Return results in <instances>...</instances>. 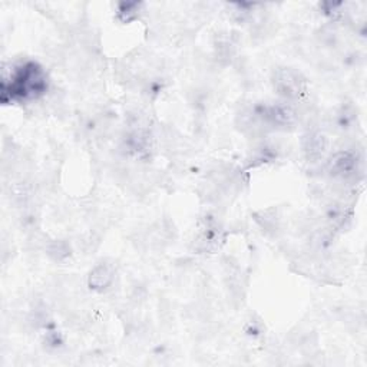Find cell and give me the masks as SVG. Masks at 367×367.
Here are the masks:
<instances>
[{
	"instance_id": "obj_1",
	"label": "cell",
	"mask_w": 367,
	"mask_h": 367,
	"mask_svg": "<svg viewBox=\"0 0 367 367\" xmlns=\"http://www.w3.org/2000/svg\"><path fill=\"white\" fill-rule=\"evenodd\" d=\"M274 88L277 92L287 98L296 99L305 92V79L301 75L293 69H278L274 74Z\"/></svg>"
},
{
	"instance_id": "obj_2",
	"label": "cell",
	"mask_w": 367,
	"mask_h": 367,
	"mask_svg": "<svg viewBox=\"0 0 367 367\" xmlns=\"http://www.w3.org/2000/svg\"><path fill=\"white\" fill-rule=\"evenodd\" d=\"M330 172L333 177H340L343 180H350L359 172V158L350 151H343L336 154L330 161Z\"/></svg>"
},
{
	"instance_id": "obj_3",
	"label": "cell",
	"mask_w": 367,
	"mask_h": 367,
	"mask_svg": "<svg viewBox=\"0 0 367 367\" xmlns=\"http://www.w3.org/2000/svg\"><path fill=\"white\" fill-rule=\"evenodd\" d=\"M327 138L321 133H310L305 137L303 151L305 155L310 162H318L325 157L327 151Z\"/></svg>"
},
{
	"instance_id": "obj_4",
	"label": "cell",
	"mask_w": 367,
	"mask_h": 367,
	"mask_svg": "<svg viewBox=\"0 0 367 367\" xmlns=\"http://www.w3.org/2000/svg\"><path fill=\"white\" fill-rule=\"evenodd\" d=\"M266 119L275 126H290L296 122L297 112L286 103L273 105L266 112Z\"/></svg>"
},
{
	"instance_id": "obj_5",
	"label": "cell",
	"mask_w": 367,
	"mask_h": 367,
	"mask_svg": "<svg viewBox=\"0 0 367 367\" xmlns=\"http://www.w3.org/2000/svg\"><path fill=\"white\" fill-rule=\"evenodd\" d=\"M114 267L111 264H99L96 266L89 277V284L95 290H103L112 283Z\"/></svg>"
}]
</instances>
